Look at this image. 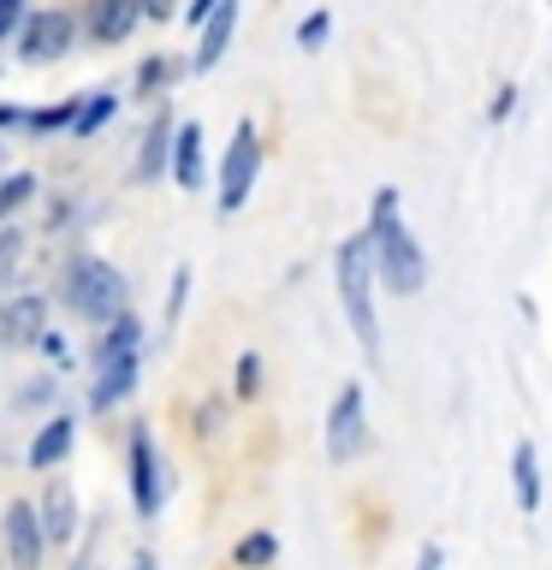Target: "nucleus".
Returning <instances> with one entry per match:
<instances>
[{
    "mask_svg": "<svg viewBox=\"0 0 552 570\" xmlns=\"http://www.w3.org/2000/svg\"><path fill=\"white\" fill-rule=\"evenodd\" d=\"M142 345V327L131 315H114L107 321V333H101V345H96V363H114V356H137Z\"/></svg>",
    "mask_w": 552,
    "mask_h": 570,
    "instance_id": "18",
    "label": "nucleus"
},
{
    "mask_svg": "<svg viewBox=\"0 0 552 570\" xmlns=\"http://www.w3.org/2000/svg\"><path fill=\"white\" fill-rule=\"evenodd\" d=\"M7 125H24V114H18V107H0V131H7Z\"/></svg>",
    "mask_w": 552,
    "mask_h": 570,
    "instance_id": "33",
    "label": "nucleus"
},
{
    "mask_svg": "<svg viewBox=\"0 0 552 570\" xmlns=\"http://www.w3.org/2000/svg\"><path fill=\"white\" fill-rule=\"evenodd\" d=\"M368 244H374V274H381V285H392L398 297L427 292V256H422V244L410 238V226H404V214H398V190H392V185L374 190Z\"/></svg>",
    "mask_w": 552,
    "mask_h": 570,
    "instance_id": "1",
    "label": "nucleus"
},
{
    "mask_svg": "<svg viewBox=\"0 0 552 570\" xmlns=\"http://www.w3.org/2000/svg\"><path fill=\"white\" fill-rule=\"evenodd\" d=\"M137 12H142V0H89L83 30L96 36V42H125V36L137 30Z\"/></svg>",
    "mask_w": 552,
    "mask_h": 570,
    "instance_id": "10",
    "label": "nucleus"
},
{
    "mask_svg": "<svg viewBox=\"0 0 552 570\" xmlns=\"http://www.w3.org/2000/svg\"><path fill=\"white\" fill-rule=\"evenodd\" d=\"M172 178H178V190H203V125H178V137H172Z\"/></svg>",
    "mask_w": 552,
    "mask_h": 570,
    "instance_id": "14",
    "label": "nucleus"
},
{
    "mask_svg": "<svg viewBox=\"0 0 552 570\" xmlns=\"http://www.w3.org/2000/svg\"><path fill=\"white\" fill-rule=\"evenodd\" d=\"M66 297L89 321H114V315H125V274L101 256H78L66 274Z\"/></svg>",
    "mask_w": 552,
    "mask_h": 570,
    "instance_id": "3",
    "label": "nucleus"
},
{
    "mask_svg": "<svg viewBox=\"0 0 552 570\" xmlns=\"http://www.w3.org/2000/svg\"><path fill=\"white\" fill-rule=\"evenodd\" d=\"M12 256H18V232H0V274L12 267Z\"/></svg>",
    "mask_w": 552,
    "mask_h": 570,
    "instance_id": "29",
    "label": "nucleus"
},
{
    "mask_svg": "<svg viewBox=\"0 0 552 570\" xmlns=\"http://www.w3.org/2000/svg\"><path fill=\"white\" fill-rule=\"evenodd\" d=\"M131 499H137L142 517L160 511V463H155V440L142 434V428L131 434Z\"/></svg>",
    "mask_w": 552,
    "mask_h": 570,
    "instance_id": "9",
    "label": "nucleus"
},
{
    "mask_svg": "<svg viewBox=\"0 0 552 570\" xmlns=\"http://www.w3.org/2000/svg\"><path fill=\"white\" fill-rule=\"evenodd\" d=\"M256 392H262V356L244 351L238 356V399H256Z\"/></svg>",
    "mask_w": 552,
    "mask_h": 570,
    "instance_id": "24",
    "label": "nucleus"
},
{
    "mask_svg": "<svg viewBox=\"0 0 552 570\" xmlns=\"http://www.w3.org/2000/svg\"><path fill=\"white\" fill-rule=\"evenodd\" d=\"M48 333V309H42V297H12V303H0V345H36V338Z\"/></svg>",
    "mask_w": 552,
    "mask_h": 570,
    "instance_id": "8",
    "label": "nucleus"
},
{
    "mask_svg": "<svg viewBox=\"0 0 552 570\" xmlns=\"http://www.w3.org/2000/svg\"><path fill=\"white\" fill-rule=\"evenodd\" d=\"M185 292H190V267H178V274H172V297H167V321H178V309H185Z\"/></svg>",
    "mask_w": 552,
    "mask_h": 570,
    "instance_id": "26",
    "label": "nucleus"
},
{
    "mask_svg": "<svg viewBox=\"0 0 552 570\" xmlns=\"http://www.w3.org/2000/svg\"><path fill=\"white\" fill-rule=\"evenodd\" d=\"M511 114H516V83H499L493 101H487V125H505Z\"/></svg>",
    "mask_w": 552,
    "mask_h": 570,
    "instance_id": "25",
    "label": "nucleus"
},
{
    "mask_svg": "<svg viewBox=\"0 0 552 570\" xmlns=\"http://www.w3.org/2000/svg\"><path fill=\"white\" fill-rule=\"evenodd\" d=\"M131 386H137V356H114V363H96L89 410H114L119 399H131Z\"/></svg>",
    "mask_w": 552,
    "mask_h": 570,
    "instance_id": "13",
    "label": "nucleus"
},
{
    "mask_svg": "<svg viewBox=\"0 0 552 570\" xmlns=\"http://www.w3.org/2000/svg\"><path fill=\"white\" fill-rule=\"evenodd\" d=\"M363 428H368V392H363V381H345L338 399H333V410H327V458L351 463L356 452H363V440H368Z\"/></svg>",
    "mask_w": 552,
    "mask_h": 570,
    "instance_id": "5",
    "label": "nucleus"
},
{
    "mask_svg": "<svg viewBox=\"0 0 552 570\" xmlns=\"http://www.w3.org/2000/svg\"><path fill=\"white\" fill-rule=\"evenodd\" d=\"M36 517H42L48 547H66L71 534H78V499H71L66 481H48V493H42V505H36Z\"/></svg>",
    "mask_w": 552,
    "mask_h": 570,
    "instance_id": "11",
    "label": "nucleus"
},
{
    "mask_svg": "<svg viewBox=\"0 0 552 570\" xmlns=\"http://www.w3.org/2000/svg\"><path fill=\"white\" fill-rule=\"evenodd\" d=\"M231 30H238V0H220V7H214V18L203 24V42H196L190 71H214V66H220L226 48H231Z\"/></svg>",
    "mask_w": 552,
    "mask_h": 570,
    "instance_id": "12",
    "label": "nucleus"
},
{
    "mask_svg": "<svg viewBox=\"0 0 552 570\" xmlns=\"http://www.w3.org/2000/svg\"><path fill=\"white\" fill-rule=\"evenodd\" d=\"M142 12H149V18H172V0H142Z\"/></svg>",
    "mask_w": 552,
    "mask_h": 570,
    "instance_id": "32",
    "label": "nucleus"
},
{
    "mask_svg": "<svg viewBox=\"0 0 552 570\" xmlns=\"http://www.w3.org/2000/svg\"><path fill=\"white\" fill-rule=\"evenodd\" d=\"M274 559H279V541H274V534H267V529L244 534V541L231 547V564H238V570H267Z\"/></svg>",
    "mask_w": 552,
    "mask_h": 570,
    "instance_id": "19",
    "label": "nucleus"
},
{
    "mask_svg": "<svg viewBox=\"0 0 552 570\" xmlns=\"http://www.w3.org/2000/svg\"><path fill=\"white\" fill-rule=\"evenodd\" d=\"M327 36H333V12H309V18H303V24H297V48H321V42H327Z\"/></svg>",
    "mask_w": 552,
    "mask_h": 570,
    "instance_id": "22",
    "label": "nucleus"
},
{
    "mask_svg": "<svg viewBox=\"0 0 552 570\" xmlns=\"http://www.w3.org/2000/svg\"><path fill=\"white\" fill-rule=\"evenodd\" d=\"M214 7H220V0H190V12H185V18H190V24H208Z\"/></svg>",
    "mask_w": 552,
    "mask_h": 570,
    "instance_id": "30",
    "label": "nucleus"
},
{
    "mask_svg": "<svg viewBox=\"0 0 552 570\" xmlns=\"http://www.w3.org/2000/svg\"><path fill=\"white\" fill-rule=\"evenodd\" d=\"M160 78H167V66H160V60H155V66H142V71H137V83H142V89H155Z\"/></svg>",
    "mask_w": 552,
    "mask_h": 570,
    "instance_id": "31",
    "label": "nucleus"
},
{
    "mask_svg": "<svg viewBox=\"0 0 552 570\" xmlns=\"http://www.w3.org/2000/svg\"><path fill=\"white\" fill-rule=\"evenodd\" d=\"M172 137H178L172 114H160V119L149 125V142H142V155H137V178H160V173H167V160H172Z\"/></svg>",
    "mask_w": 552,
    "mask_h": 570,
    "instance_id": "16",
    "label": "nucleus"
},
{
    "mask_svg": "<svg viewBox=\"0 0 552 570\" xmlns=\"http://www.w3.org/2000/svg\"><path fill=\"white\" fill-rule=\"evenodd\" d=\"M511 481H516V511L534 517L541 511V452H534L529 440L511 452Z\"/></svg>",
    "mask_w": 552,
    "mask_h": 570,
    "instance_id": "15",
    "label": "nucleus"
},
{
    "mask_svg": "<svg viewBox=\"0 0 552 570\" xmlns=\"http://www.w3.org/2000/svg\"><path fill=\"white\" fill-rule=\"evenodd\" d=\"M18 48H24L30 66L60 60V53L71 48V18H66V12H36V18H24V24H18Z\"/></svg>",
    "mask_w": 552,
    "mask_h": 570,
    "instance_id": "7",
    "label": "nucleus"
},
{
    "mask_svg": "<svg viewBox=\"0 0 552 570\" xmlns=\"http://www.w3.org/2000/svg\"><path fill=\"white\" fill-rule=\"evenodd\" d=\"M256 178H262V137L249 119H238V131L226 142V160H220V208L238 214L249 203V190H256Z\"/></svg>",
    "mask_w": 552,
    "mask_h": 570,
    "instance_id": "4",
    "label": "nucleus"
},
{
    "mask_svg": "<svg viewBox=\"0 0 552 570\" xmlns=\"http://www.w3.org/2000/svg\"><path fill=\"white\" fill-rule=\"evenodd\" d=\"M30 190H36V178L30 173H12L7 185H0V214H12L18 203H30Z\"/></svg>",
    "mask_w": 552,
    "mask_h": 570,
    "instance_id": "23",
    "label": "nucleus"
},
{
    "mask_svg": "<svg viewBox=\"0 0 552 570\" xmlns=\"http://www.w3.org/2000/svg\"><path fill=\"white\" fill-rule=\"evenodd\" d=\"M71 452V422L66 416H53L42 434L30 440V470H53V463H60Z\"/></svg>",
    "mask_w": 552,
    "mask_h": 570,
    "instance_id": "17",
    "label": "nucleus"
},
{
    "mask_svg": "<svg viewBox=\"0 0 552 570\" xmlns=\"http://www.w3.org/2000/svg\"><path fill=\"white\" fill-rule=\"evenodd\" d=\"M0 534H7V564H12V570H36V564H42L48 534H42V517H36L30 499H12V505H7V523H0Z\"/></svg>",
    "mask_w": 552,
    "mask_h": 570,
    "instance_id": "6",
    "label": "nucleus"
},
{
    "mask_svg": "<svg viewBox=\"0 0 552 570\" xmlns=\"http://www.w3.org/2000/svg\"><path fill=\"white\" fill-rule=\"evenodd\" d=\"M333 279H338V303H345V321L356 333V345L368 356H381V315H374V244H368V226L356 232V238L338 244L333 256Z\"/></svg>",
    "mask_w": 552,
    "mask_h": 570,
    "instance_id": "2",
    "label": "nucleus"
},
{
    "mask_svg": "<svg viewBox=\"0 0 552 570\" xmlns=\"http://www.w3.org/2000/svg\"><path fill=\"white\" fill-rule=\"evenodd\" d=\"M131 570H155V559H149V552H137V559H131Z\"/></svg>",
    "mask_w": 552,
    "mask_h": 570,
    "instance_id": "34",
    "label": "nucleus"
},
{
    "mask_svg": "<svg viewBox=\"0 0 552 570\" xmlns=\"http://www.w3.org/2000/svg\"><path fill=\"white\" fill-rule=\"evenodd\" d=\"M114 107H119L114 96H96V101H83V114H78V119H71V137H96V131H101V125H107V119H114Z\"/></svg>",
    "mask_w": 552,
    "mask_h": 570,
    "instance_id": "20",
    "label": "nucleus"
},
{
    "mask_svg": "<svg viewBox=\"0 0 552 570\" xmlns=\"http://www.w3.org/2000/svg\"><path fill=\"white\" fill-rule=\"evenodd\" d=\"M416 570H445V547H440V541H427V547L416 552Z\"/></svg>",
    "mask_w": 552,
    "mask_h": 570,
    "instance_id": "28",
    "label": "nucleus"
},
{
    "mask_svg": "<svg viewBox=\"0 0 552 570\" xmlns=\"http://www.w3.org/2000/svg\"><path fill=\"white\" fill-rule=\"evenodd\" d=\"M18 18H24V0H0V42L18 30Z\"/></svg>",
    "mask_w": 552,
    "mask_h": 570,
    "instance_id": "27",
    "label": "nucleus"
},
{
    "mask_svg": "<svg viewBox=\"0 0 552 570\" xmlns=\"http://www.w3.org/2000/svg\"><path fill=\"white\" fill-rule=\"evenodd\" d=\"M78 114H83L78 101H60V107H42V114H24V125L30 131H60V125H71Z\"/></svg>",
    "mask_w": 552,
    "mask_h": 570,
    "instance_id": "21",
    "label": "nucleus"
}]
</instances>
